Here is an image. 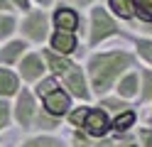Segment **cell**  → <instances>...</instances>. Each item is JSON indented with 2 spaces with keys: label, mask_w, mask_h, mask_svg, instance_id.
Returning <instances> with one entry per match:
<instances>
[{
  "label": "cell",
  "mask_w": 152,
  "mask_h": 147,
  "mask_svg": "<svg viewBox=\"0 0 152 147\" xmlns=\"http://www.w3.org/2000/svg\"><path fill=\"white\" fill-rule=\"evenodd\" d=\"M132 64L130 54L123 52H106V54H96L88 61V74H91V83L96 88V93H106L110 83L115 81V76Z\"/></svg>",
  "instance_id": "cell-1"
},
{
  "label": "cell",
  "mask_w": 152,
  "mask_h": 147,
  "mask_svg": "<svg viewBox=\"0 0 152 147\" xmlns=\"http://www.w3.org/2000/svg\"><path fill=\"white\" fill-rule=\"evenodd\" d=\"M115 29H118V27H115V22L108 17L106 10L96 7V10L91 12V44H98L101 39L115 34Z\"/></svg>",
  "instance_id": "cell-2"
},
{
  "label": "cell",
  "mask_w": 152,
  "mask_h": 147,
  "mask_svg": "<svg viewBox=\"0 0 152 147\" xmlns=\"http://www.w3.org/2000/svg\"><path fill=\"white\" fill-rule=\"evenodd\" d=\"M22 29H25V34L30 37V39L42 42V39L47 37V15H44V12H32V15H27L25 22H22Z\"/></svg>",
  "instance_id": "cell-3"
},
{
  "label": "cell",
  "mask_w": 152,
  "mask_h": 147,
  "mask_svg": "<svg viewBox=\"0 0 152 147\" xmlns=\"http://www.w3.org/2000/svg\"><path fill=\"white\" fill-rule=\"evenodd\" d=\"M83 127L91 137H103L108 130V118L103 110H88L86 113V120H83Z\"/></svg>",
  "instance_id": "cell-4"
},
{
  "label": "cell",
  "mask_w": 152,
  "mask_h": 147,
  "mask_svg": "<svg viewBox=\"0 0 152 147\" xmlns=\"http://www.w3.org/2000/svg\"><path fill=\"white\" fill-rule=\"evenodd\" d=\"M61 78H64V83L71 88V93L74 96H79V98H88V88H86V83H83V74H81V69H76L74 64H71V69L66 74H61Z\"/></svg>",
  "instance_id": "cell-5"
},
{
  "label": "cell",
  "mask_w": 152,
  "mask_h": 147,
  "mask_svg": "<svg viewBox=\"0 0 152 147\" xmlns=\"http://www.w3.org/2000/svg\"><path fill=\"white\" fill-rule=\"evenodd\" d=\"M44 108H47V113H52V115H64L69 110V96L56 88L49 96H44Z\"/></svg>",
  "instance_id": "cell-6"
},
{
  "label": "cell",
  "mask_w": 152,
  "mask_h": 147,
  "mask_svg": "<svg viewBox=\"0 0 152 147\" xmlns=\"http://www.w3.org/2000/svg\"><path fill=\"white\" fill-rule=\"evenodd\" d=\"M32 113H34V103H32V96L22 91V96L17 98V108H15V115H17V123L22 127H30L32 123Z\"/></svg>",
  "instance_id": "cell-7"
},
{
  "label": "cell",
  "mask_w": 152,
  "mask_h": 147,
  "mask_svg": "<svg viewBox=\"0 0 152 147\" xmlns=\"http://www.w3.org/2000/svg\"><path fill=\"white\" fill-rule=\"evenodd\" d=\"M54 25H56L59 32H74L79 27V15L74 10H69V7H59L54 12Z\"/></svg>",
  "instance_id": "cell-8"
},
{
  "label": "cell",
  "mask_w": 152,
  "mask_h": 147,
  "mask_svg": "<svg viewBox=\"0 0 152 147\" xmlns=\"http://www.w3.org/2000/svg\"><path fill=\"white\" fill-rule=\"evenodd\" d=\"M52 49H56L59 54H71L76 49V37L71 32H56L52 37Z\"/></svg>",
  "instance_id": "cell-9"
},
{
  "label": "cell",
  "mask_w": 152,
  "mask_h": 147,
  "mask_svg": "<svg viewBox=\"0 0 152 147\" xmlns=\"http://www.w3.org/2000/svg\"><path fill=\"white\" fill-rule=\"evenodd\" d=\"M20 71H22V78H27V81H32V78L42 76V61H39V56H37V54L25 56V59H22Z\"/></svg>",
  "instance_id": "cell-10"
},
{
  "label": "cell",
  "mask_w": 152,
  "mask_h": 147,
  "mask_svg": "<svg viewBox=\"0 0 152 147\" xmlns=\"http://www.w3.org/2000/svg\"><path fill=\"white\" fill-rule=\"evenodd\" d=\"M17 91V76L7 69H0V96H12Z\"/></svg>",
  "instance_id": "cell-11"
},
{
  "label": "cell",
  "mask_w": 152,
  "mask_h": 147,
  "mask_svg": "<svg viewBox=\"0 0 152 147\" xmlns=\"http://www.w3.org/2000/svg\"><path fill=\"white\" fill-rule=\"evenodd\" d=\"M22 49H27L25 42H10V44L3 49V52H0V61H3V64H12L15 59L22 54Z\"/></svg>",
  "instance_id": "cell-12"
},
{
  "label": "cell",
  "mask_w": 152,
  "mask_h": 147,
  "mask_svg": "<svg viewBox=\"0 0 152 147\" xmlns=\"http://www.w3.org/2000/svg\"><path fill=\"white\" fill-rule=\"evenodd\" d=\"M44 59H47V64H49V69L54 74H66L71 69V61H66L64 56H56L52 52H44Z\"/></svg>",
  "instance_id": "cell-13"
},
{
  "label": "cell",
  "mask_w": 152,
  "mask_h": 147,
  "mask_svg": "<svg viewBox=\"0 0 152 147\" xmlns=\"http://www.w3.org/2000/svg\"><path fill=\"white\" fill-rule=\"evenodd\" d=\"M118 93L123 96V98H132L137 93V74H128L125 78L120 81V86H118Z\"/></svg>",
  "instance_id": "cell-14"
},
{
  "label": "cell",
  "mask_w": 152,
  "mask_h": 147,
  "mask_svg": "<svg viewBox=\"0 0 152 147\" xmlns=\"http://www.w3.org/2000/svg\"><path fill=\"white\" fill-rule=\"evenodd\" d=\"M22 147H66L61 140H56L52 135H39V137H32V140H27Z\"/></svg>",
  "instance_id": "cell-15"
},
{
  "label": "cell",
  "mask_w": 152,
  "mask_h": 147,
  "mask_svg": "<svg viewBox=\"0 0 152 147\" xmlns=\"http://www.w3.org/2000/svg\"><path fill=\"white\" fill-rule=\"evenodd\" d=\"M110 7L115 10V15H120V17H132L135 15L132 0H110Z\"/></svg>",
  "instance_id": "cell-16"
},
{
  "label": "cell",
  "mask_w": 152,
  "mask_h": 147,
  "mask_svg": "<svg viewBox=\"0 0 152 147\" xmlns=\"http://www.w3.org/2000/svg\"><path fill=\"white\" fill-rule=\"evenodd\" d=\"M135 123V113H130V110H125L123 115H118L115 118V123H113V127H115L118 132H123V130H128V127Z\"/></svg>",
  "instance_id": "cell-17"
},
{
  "label": "cell",
  "mask_w": 152,
  "mask_h": 147,
  "mask_svg": "<svg viewBox=\"0 0 152 147\" xmlns=\"http://www.w3.org/2000/svg\"><path fill=\"white\" fill-rule=\"evenodd\" d=\"M12 32H15V17H10V15H0V39L10 37Z\"/></svg>",
  "instance_id": "cell-18"
},
{
  "label": "cell",
  "mask_w": 152,
  "mask_h": 147,
  "mask_svg": "<svg viewBox=\"0 0 152 147\" xmlns=\"http://www.w3.org/2000/svg\"><path fill=\"white\" fill-rule=\"evenodd\" d=\"M137 3V12L142 20H152V0H135Z\"/></svg>",
  "instance_id": "cell-19"
},
{
  "label": "cell",
  "mask_w": 152,
  "mask_h": 147,
  "mask_svg": "<svg viewBox=\"0 0 152 147\" xmlns=\"http://www.w3.org/2000/svg\"><path fill=\"white\" fill-rule=\"evenodd\" d=\"M56 88H59V86H56V81H54V78H47V81H42L39 86H37V93L44 98V96H49L52 91H56Z\"/></svg>",
  "instance_id": "cell-20"
},
{
  "label": "cell",
  "mask_w": 152,
  "mask_h": 147,
  "mask_svg": "<svg viewBox=\"0 0 152 147\" xmlns=\"http://www.w3.org/2000/svg\"><path fill=\"white\" fill-rule=\"evenodd\" d=\"M137 52L152 64V39H140V42H137Z\"/></svg>",
  "instance_id": "cell-21"
},
{
  "label": "cell",
  "mask_w": 152,
  "mask_h": 147,
  "mask_svg": "<svg viewBox=\"0 0 152 147\" xmlns=\"http://www.w3.org/2000/svg\"><path fill=\"white\" fill-rule=\"evenodd\" d=\"M7 123H10V105L5 101H0V130L7 127Z\"/></svg>",
  "instance_id": "cell-22"
},
{
  "label": "cell",
  "mask_w": 152,
  "mask_h": 147,
  "mask_svg": "<svg viewBox=\"0 0 152 147\" xmlns=\"http://www.w3.org/2000/svg\"><path fill=\"white\" fill-rule=\"evenodd\" d=\"M142 78H145V98H152V71H145L142 74Z\"/></svg>",
  "instance_id": "cell-23"
},
{
  "label": "cell",
  "mask_w": 152,
  "mask_h": 147,
  "mask_svg": "<svg viewBox=\"0 0 152 147\" xmlns=\"http://www.w3.org/2000/svg\"><path fill=\"white\" fill-rule=\"evenodd\" d=\"M86 113H88V110H76V113H71V123H74V125H81L83 120H86Z\"/></svg>",
  "instance_id": "cell-24"
},
{
  "label": "cell",
  "mask_w": 152,
  "mask_h": 147,
  "mask_svg": "<svg viewBox=\"0 0 152 147\" xmlns=\"http://www.w3.org/2000/svg\"><path fill=\"white\" fill-rule=\"evenodd\" d=\"M12 3H15L17 7H22V10H27V0H12Z\"/></svg>",
  "instance_id": "cell-25"
},
{
  "label": "cell",
  "mask_w": 152,
  "mask_h": 147,
  "mask_svg": "<svg viewBox=\"0 0 152 147\" xmlns=\"http://www.w3.org/2000/svg\"><path fill=\"white\" fill-rule=\"evenodd\" d=\"M10 7V0H0V10H7Z\"/></svg>",
  "instance_id": "cell-26"
},
{
  "label": "cell",
  "mask_w": 152,
  "mask_h": 147,
  "mask_svg": "<svg viewBox=\"0 0 152 147\" xmlns=\"http://www.w3.org/2000/svg\"><path fill=\"white\" fill-rule=\"evenodd\" d=\"M76 3H81V5H86V3H91V0H76Z\"/></svg>",
  "instance_id": "cell-27"
},
{
  "label": "cell",
  "mask_w": 152,
  "mask_h": 147,
  "mask_svg": "<svg viewBox=\"0 0 152 147\" xmlns=\"http://www.w3.org/2000/svg\"><path fill=\"white\" fill-rule=\"evenodd\" d=\"M37 3H42V5H47V3H52V0H37Z\"/></svg>",
  "instance_id": "cell-28"
},
{
  "label": "cell",
  "mask_w": 152,
  "mask_h": 147,
  "mask_svg": "<svg viewBox=\"0 0 152 147\" xmlns=\"http://www.w3.org/2000/svg\"><path fill=\"white\" fill-rule=\"evenodd\" d=\"M130 147H135V145H130Z\"/></svg>",
  "instance_id": "cell-29"
}]
</instances>
